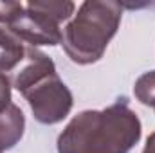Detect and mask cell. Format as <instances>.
I'll return each mask as SVG.
<instances>
[{"instance_id":"1","label":"cell","mask_w":155,"mask_h":153,"mask_svg":"<svg viewBox=\"0 0 155 153\" xmlns=\"http://www.w3.org/2000/svg\"><path fill=\"white\" fill-rule=\"evenodd\" d=\"M141 139V121L126 99L78 114L58 137V153H128Z\"/></svg>"},{"instance_id":"13","label":"cell","mask_w":155,"mask_h":153,"mask_svg":"<svg viewBox=\"0 0 155 153\" xmlns=\"http://www.w3.org/2000/svg\"><path fill=\"white\" fill-rule=\"evenodd\" d=\"M148 139H150V141H152V142H153V144H155V133H152V135H150Z\"/></svg>"},{"instance_id":"2","label":"cell","mask_w":155,"mask_h":153,"mask_svg":"<svg viewBox=\"0 0 155 153\" xmlns=\"http://www.w3.org/2000/svg\"><path fill=\"white\" fill-rule=\"evenodd\" d=\"M123 16V5L112 0L83 2L74 18L63 29V50L78 65H90L103 58L116 36Z\"/></svg>"},{"instance_id":"5","label":"cell","mask_w":155,"mask_h":153,"mask_svg":"<svg viewBox=\"0 0 155 153\" xmlns=\"http://www.w3.org/2000/svg\"><path fill=\"white\" fill-rule=\"evenodd\" d=\"M52 72H56L54 61H52L47 54H43L41 50H38L36 47L27 45L24 61H22V63L18 65V69L9 76V79H11V85L22 94V92L27 90L33 83H36L38 79L49 76V74H52Z\"/></svg>"},{"instance_id":"14","label":"cell","mask_w":155,"mask_h":153,"mask_svg":"<svg viewBox=\"0 0 155 153\" xmlns=\"http://www.w3.org/2000/svg\"><path fill=\"white\" fill-rule=\"evenodd\" d=\"M0 153H2V151H0Z\"/></svg>"},{"instance_id":"3","label":"cell","mask_w":155,"mask_h":153,"mask_svg":"<svg viewBox=\"0 0 155 153\" xmlns=\"http://www.w3.org/2000/svg\"><path fill=\"white\" fill-rule=\"evenodd\" d=\"M27 99L35 119L41 124H56L63 121L72 110V92L60 79L58 72L38 79L22 92Z\"/></svg>"},{"instance_id":"4","label":"cell","mask_w":155,"mask_h":153,"mask_svg":"<svg viewBox=\"0 0 155 153\" xmlns=\"http://www.w3.org/2000/svg\"><path fill=\"white\" fill-rule=\"evenodd\" d=\"M7 29L16 34L22 41L31 43V47L36 45H58L63 40V31L60 29V24L51 20L49 16L41 15L35 9H29L24 5L13 20L7 24Z\"/></svg>"},{"instance_id":"12","label":"cell","mask_w":155,"mask_h":153,"mask_svg":"<svg viewBox=\"0 0 155 153\" xmlns=\"http://www.w3.org/2000/svg\"><path fill=\"white\" fill-rule=\"evenodd\" d=\"M143 153H155V144L150 141V139L146 141V146H144V151Z\"/></svg>"},{"instance_id":"11","label":"cell","mask_w":155,"mask_h":153,"mask_svg":"<svg viewBox=\"0 0 155 153\" xmlns=\"http://www.w3.org/2000/svg\"><path fill=\"white\" fill-rule=\"evenodd\" d=\"M11 79L5 74H0V112L11 105Z\"/></svg>"},{"instance_id":"6","label":"cell","mask_w":155,"mask_h":153,"mask_svg":"<svg viewBox=\"0 0 155 153\" xmlns=\"http://www.w3.org/2000/svg\"><path fill=\"white\" fill-rule=\"evenodd\" d=\"M25 117L24 112L11 103L5 110L0 112V151L15 148L24 137Z\"/></svg>"},{"instance_id":"7","label":"cell","mask_w":155,"mask_h":153,"mask_svg":"<svg viewBox=\"0 0 155 153\" xmlns=\"http://www.w3.org/2000/svg\"><path fill=\"white\" fill-rule=\"evenodd\" d=\"M27 45L9 29L0 27V74L11 76L25 58Z\"/></svg>"},{"instance_id":"9","label":"cell","mask_w":155,"mask_h":153,"mask_svg":"<svg viewBox=\"0 0 155 153\" xmlns=\"http://www.w3.org/2000/svg\"><path fill=\"white\" fill-rule=\"evenodd\" d=\"M134 94H135V97L143 105L152 106L155 110V70L144 72L143 76L135 81Z\"/></svg>"},{"instance_id":"8","label":"cell","mask_w":155,"mask_h":153,"mask_svg":"<svg viewBox=\"0 0 155 153\" xmlns=\"http://www.w3.org/2000/svg\"><path fill=\"white\" fill-rule=\"evenodd\" d=\"M29 9H35L41 15L49 16L51 20L61 24L65 20H69L74 11H76V4L69 2V0H45V2H27L25 4Z\"/></svg>"},{"instance_id":"10","label":"cell","mask_w":155,"mask_h":153,"mask_svg":"<svg viewBox=\"0 0 155 153\" xmlns=\"http://www.w3.org/2000/svg\"><path fill=\"white\" fill-rule=\"evenodd\" d=\"M22 7H24V4H20V2H0V24L7 25Z\"/></svg>"}]
</instances>
